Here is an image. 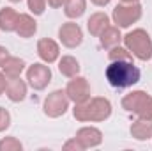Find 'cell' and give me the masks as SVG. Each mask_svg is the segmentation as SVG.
Listing matches in <instances>:
<instances>
[{
    "label": "cell",
    "mask_w": 152,
    "mask_h": 151,
    "mask_svg": "<svg viewBox=\"0 0 152 151\" xmlns=\"http://www.w3.org/2000/svg\"><path fill=\"white\" fill-rule=\"evenodd\" d=\"M73 115L80 123H101L112 115V103L106 98H88L83 103H76Z\"/></svg>",
    "instance_id": "1"
},
{
    "label": "cell",
    "mask_w": 152,
    "mask_h": 151,
    "mask_svg": "<svg viewBox=\"0 0 152 151\" xmlns=\"http://www.w3.org/2000/svg\"><path fill=\"white\" fill-rule=\"evenodd\" d=\"M108 84L115 89H126L140 82V70L131 61H113L104 71Z\"/></svg>",
    "instance_id": "2"
},
{
    "label": "cell",
    "mask_w": 152,
    "mask_h": 151,
    "mask_svg": "<svg viewBox=\"0 0 152 151\" xmlns=\"http://www.w3.org/2000/svg\"><path fill=\"white\" fill-rule=\"evenodd\" d=\"M124 46L131 52V55L142 62H147L152 59V39L147 30L143 29H134L122 36Z\"/></svg>",
    "instance_id": "3"
},
{
    "label": "cell",
    "mask_w": 152,
    "mask_h": 151,
    "mask_svg": "<svg viewBox=\"0 0 152 151\" xmlns=\"http://www.w3.org/2000/svg\"><path fill=\"white\" fill-rule=\"evenodd\" d=\"M122 109L131 114H136L138 117L152 119V96L145 91H133L126 94L120 101Z\"/></svg>",
    "instance_id": "4"
},
{
    "label": "cell",
    "mask_w": 152,
    "mask_h": 151,
    "mask_svg": "<svg viewBox=\"0 0 152 151\" xmlns=\"http://www.w3.org/2000/svg\"><path fill=\"white\" fill-rule=\"evenodd\" d=\"M142 5L140 2H129V4H118L115 5L113 13H112V20L118 29H129L133 23H136L142 18Z\"/></svg>",
    "instance_id": "5"
},
{
    "label": "cell",
    "mask_w": 152,
    "mask_h": 151,
    "mask_svg": "<svg viewBox=\"0 0 152 151\" xmlns=\"http://www.w3.org/2000/svg\"><path fill=\"white\" fill-rule=\"evenodd\" d=\"M69 103H71V101H69L66 91L57 89V91L50 93V94L44 98V101H42V110H44V114H46L48 117L57 119V117H60V115H64V114L67 112Z\"/></svg>",
    "instance_id": "6"
},
{
    "label": "cell",
    "mask_w": 152,
    "mask_h": 151,
    "mask_svg": "<svg viewBox=\"0 0 152 151\" xmlns=\"http://www.w3.org/2000/svg\"><path fill=\"white\" fill-rule=\"evenodd\" d=\"M27 82L32 89L42 91L48 87V84L51 82V70L50 66H46V62H36L32 66L27 68Z\"/></svg>",
    "instance_id": "7"
},
{
    "label": "cell",
    "mask_w": 152,
    "mask_h": 151,
    "mask_svg": "<svg viewBox=\"0 0 152 151\" xmlns=\"http://www.w3.org/2000/svg\"><path fill=\"white\" fill-rule=\"evenodd\" d=\"M66 94H67V98H69V101H73V103H83V101H87L88 98H90V84L87 82V78H83V76H73L69 82H67V85H66Z\"/></svg>",
    "instance_id": "8"
},
{
    "label": "cell",
    "mask_w": 152,
    "mask_h": 151,
    "mask_svg": "<svg viewBox=\"0 0 152 151\" xmlns=\"http://www.w3.org/2000/svg\"><path fill=\"white\" fill-rule=\"evenodd\" d=\"M58 39H60V43L66 48H76V46H80L81 41H83L81 27L78 23H75V21L62 23V27L58 29Z\"/></svg>",
    "instance_id": "9"
},
{
    "label": "cell",
    "mask_w": 152,
    "mask_h": 151,
    "mask_svg": "<svg viewBox=\"0 0 152 151\" xmlns=\"http://www.w3.org/2000/svg\"><path fill=\"white\" fill-rule=\"evenodd\" d=\"M37 55L39 59L46 64H53L60 59V46L57 41L50 38H42L37 41Z\"/></svg>",
    "instance_id": "10"
},
{
    "label": "cell",
    "mask_w": 152,
    "mask_h": 151,
    "mask_svg": "<svg viewBox=\"0 0 152 151\" xmlns=\"http://www.w3.org/2000/svg\"><path fill=\"white\" fill-rule=\"evenodd\" d=\"M75 137L81 142V146H83L85 150H88V148H97V146H101V142H103V132H101L99 128H96V126H83V128H80V130L76 132Z\"/></svg>",
    "instance_id": "11"
},
{
    "label": "cell",
    "mask_w": 152,
    "mask_h": 151,
    "mask_svg": "<svg viewBox=\"0 0 152 151\" xmlns=\"http://www.w3.org/2000/svg\"><path fill=\"white\" fill-rule=\"evenodd\" d=\"M5 94L12 103H20L27 98V82L21 80V76L18 78H9L7 80V87H5Z\"/></svg>",
    "instance_id": "12"
},
{
    "label": "cell",
    "mask_w": 152,
    "mask_h": 151,
    "mask_svg": "<svg viewBox=\"0 0 152 151\" xmlns=\"http://www.w3.org/2000/svg\"><path fill=\"white\" fill-rule=\"evenodd\" d=\"M133 139L136 141H149L152 139V119H147V117H138L131 128H129Z\"/></svg>",
    "instance_id": "13"
},
{
    "label": "cell",
    "mask_w": 152,
    "mask_h": 151,
    "mask_svg": "<svg viewBox=\"0 0 152 151\" xmlns=\"http://www.w3.org/2000/svg\"><path fill=\"white\" fill-rule=\"evenodd\" d=\"M36 32H37V21L34 20V16L32 14H27V13L20 14L18 27H16V34L23 39H28V38H32Z\"/></svg>",
    "instance_id": "14"
},
{
    "label": "cell",
    "mask_w": 152,
    "mask_h": 151,
    "mask_svg": "<svg viewBox=\"0 0 152 151\" xmlns=\"http://www.w3.org/2000/svg\"><path fill=\"white\" fill-rule=\"evenodd\" d=\"M106 27H110V16H108L106 13L97 11V13L90 14L88 21H87V29H88V32H90L92 36L99 38V34H101Z\"/></svg>",
    "instance_id": "15"
},
{
    "label": "cell",
    "mask_w": 152,
    "mask_h": 151,
    "mask_svg": "<svg viewBox=\"0 0 152 151\" xmlns=\"http://www.w3.org/2000/svg\"><path fill=\"white\" fill-rule=\"evenodd\" d=\"M18 18H20V13L16 9H12V7L0 9V30H4V32H16Z\"/></svg>",
    "instance_id": "16"
},
{
    "label": "cell",
    "mask_w": 152,
    "mask_h": 151,
    "mask_svg": "<svg viewBox=\"0 0 152 151\" xmlns=\"http://www.w3.org/2000/svg\"><path fill=\"white\" fill-rule=\"evenodd\" d=\"M0 68H2L4 75L7 76V78H18V76H21V73L25 71V61L20 59V57L9 55Z\"/></svg>",
    "instance_id": "17"
},
{
    "label": "cell",
    "mask_w": 152,
    "mask_h": 151,
    "mask_svg": "<svg viewBox=\"0 0 152 151\" xmlns=\"http://www.w3.org/2000/svg\"><path fill=\"white\" fill-rule=\"evenodd\" d=\"M122 41V34H120V29L115 25V27H106L101 34H99V43L103 48H113V46H118Z\"/></svg>",
    "instance_id": "18"
},
{
    "label": "cell",
    "mask_w": 152,
    "mask_h": 151,
    "mask_svg": "<svg viewBox=\"0 0 152 151\" xmlns=\"http://www.w3.org/2000/svg\"><path fill=\"white\" fill-rule=\"evenodd\" d=\"M58 71L67 78H73L80 73V62L73 55H64L62 59H58Z\"/></svg>",
    "instance_id": "19"
},
{
    "label": "cell",
    "mask_w": 152,
    "mask_h": 151,
    "mask_svg": "<svg viewBox=\"0 0 152 151\" xmlns=\"http://www.w3.org/2000/svg\"><path fill=\"white\" fill-rule=\"evenodd\" d=\"M85 9H87V0H67L64 4V13L71 20H78L80 16H83Z\"/></svg>",
    "instance_id": "20"
},
{
    "label": "cell",
    "mask_w": 152,
    "mask_h": 151,
    "mask_svg": "<svg viewBox=\"0 0 152 151\" xmlns=\"http://www.w3.org/2000/svg\"><path fill=\"white\" fill-rule=\"evenodd\" d=\"M108 59H110V62H113V61H131L133 62V55H131V52L124 46H113V48H110V52H108Z\"/></svg>",
    "instance_id": "21"
},
{
    "label": "cell",
    "mask_w": 152,
    "mask_h": 151,
    "mask_svg": "<svg viewBox=\"0 0 152 151\" xmlns=\"http://www.w3.org/2000/svg\"><path fill=\"white\" fill-rule=\"evenodd\" d=\"M23 144L16 137H4L0 141V151H21Z\"/></svg>",
    "instance_id": "22"
},
{
    "label": "cell",
    "mask_w": 152,
    "mask_h": 151,
    "mask_svg": "<svg viewBox=\"0 0 152 151\" xmlns=\"http://www.w3.org/2000/svg\"><path fill=\"white\" fill-rule=\"evenodd\" d=\"M27 5L34 16H41L46 9V0H27Z\"/></svg>",
    "instance_id": "23"
},
{
    "label": "cell",
    "mask_w": 152,
    "mask_h": 151,
    "mask_svg": "<svg viewBox=\"0 0 152 151\" xmlns=\"http://www.w3.org/2000/svg\"><path fill=\"white\" fill-rule=\"evenodd\" d=\"M9 126H11V114H9L7 109L0 107V133L5 132Z\"/></svg>",
    "instance_id": "24"
},
{
    "label": "cell",
    "mask_w": 152,
    "mask_h": 151,
    "mask_svg": "<svg viewBox=\"0 0 152 151\" xmlns=\"http://www.w3.org/2000/svg\"><path fill=\"white\" fill-rule=\"evenodd\" d=\"M64 150H73V151H83L85 148L81 146V142L76 139V137H73L71 141H67L66 144H64Z\"/></svg>",
    "instance_id": "25"
},
{
    "label": "cell",
    "mask_w": 152,
    "mask_h": 151,
    "mask_svg": "<svg viewBox=\"0 0 152 151\" xmlns=\"http://www.w3.org/2000/svg\"><path fill=\"white\" fill-rule=\"evenodd\" d=\"M7 76L4 75V71H0V94H4L5 93V87H7Z\"/></svg>",
    "instance_id": "26"
},
{
    "label": "cell",
    "mask_w": 152,
    "mask_h": 151,
    "mask_svg": "<svg viewBox=\"0 0 152 151\" xmlns=\"http://www.w3.org/2000/svg\"><path fill=\"white\" fill-rule=\"evenodd\" d=\"M66 2H67V0H46V4H48L50 7H53V9H57V7H62Z\"/></svg>",
    "instance_id": "27"
},
{
    "label": "cell",
    "mask_w": 152,
    "mask_h": 151,
    "mask_svg": "<svg viewBox=\"0 0 152 151\" xmlns=\"http://www.w3.org/2000/svg\"><path fill=\"white\" fill-rule=\"evenodd\" d=\"M9 57V50L5 48V46H0V66L4 64V61Z\"/></svg>",
    "instance_id": "28"
},
{
    "label": "cell",
    "mask_w": 152,
    "mask_h": 151,
    "mask_svg": "<svg viewBox=\"0 0 152 151\" xmlns=\"http://www.w3.org/2000/svg\"><path fill=\"white\" fill-rule=\"evenodd\" d=\"M94 5H97V7H104V5H108L112 0H90Z\"/></svg>",
    "instance_id": "29"
},
{
    "label": "cell",
    "mask_w": 152,
    "mask_h": 151,
    "mask_svg": "<svg viewBox=\"0 0 152 151\" xmlns=\"http://www.w3.org/2000/svg\"><path fill=\"white\" fill-rule=\"evenodd\" d=\"M120 2H124V4H129V2H140V0H120Z\"/></svg>",
    "instance_id": "30"
},
{
    "label": "cell",
    "mask_w": 152,
    "mask_h": 151,
    "mask_svg": "<svg viewBox=\"0 0 152 151\" xmlns=\"http://www.w3.org/2000/svg\"><path fill=\"white\" fill-rule=\"evenodd\" d=\"M9 2H12V4H20L21 0H9Z\"/></svg>",
    "instance_id": "31"
}]
</instances>
